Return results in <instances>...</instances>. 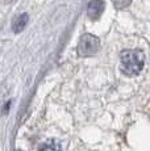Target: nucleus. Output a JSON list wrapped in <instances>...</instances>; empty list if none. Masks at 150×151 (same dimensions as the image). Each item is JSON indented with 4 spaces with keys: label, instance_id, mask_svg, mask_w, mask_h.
Wrapping results in <instances>:
<instances>
[{
    "label": "nucleus",
    "instance_id": "nucleus-1",
    "mask_svg": "<svg viewBox=\"0 0 150 151\" xmlns=\"http://www.w3.org/2000/svg\"><path fill=\"white\" fill-rule=\"evenodd\" d=\"M121 59V70L128 76H136L144 68L145 65V55L141 50L131 49V50H124L120 55Z\"/></svg>",
    "mask_w": 150,
    "mask_h": 151
},
{
    "label": "nucleus",
    "instance_id": "nucleus-2",
    "mask_svg": "<svg viewBox=\"0 0 150 151\" xmlns=\"http://www.w3.org/2000/svg\"><path fill=\"white\" fill-rule=\"evenodd\" d=\"M99 49H100V40L94 34L86 33L79 38L78 54L80 57H91V55L96 54Z\"/></svg>",
    "mask_w": 150,
    "mask_h": 151
},
{
    "label": "nucleus",
    "instance_id": "nucleus-3",
    "mask_svg": "<svg viewBox=\"0 0 150 151\" xmlns=\"http://www.w3.org/2000/svg\"><path fill=\"white\" fill-rule=\"evenodd\" d=\"M104 9H105V3L103 0H91L87 7V14L90 17V20L96 21V20L100 19Z\"/></svg>",
    "mask_w": 150,
    "mask_h": 151
},
{
    "label": "nucleus",
    "instance_id": "nucleus-4",
    "mask_svg": "<svg viewBox=\"0 0 150 151\" xmlns=\"http://www.w3.org/2000/svg\"><path fill=\"white\" fill-rule=\"evenodd\" d=\"M28 21H29V16L28 13H21L17 17H15L12 21V30L13 33H21L27 27Z\"/></svg>",
    "mask_w": 150,
    "mask_h": 151
},
{
    "label": "nucleus",
    "instance_id": "nucleus-5",
    "mask_svg": "<svg viewBox=\"0 0 150 151\" xmlns=\"http://www.w3.org/2000/svg\"><path fill=\"white\" fill-rule=\"evenodd\" d=\"M38 151H61V147L58 143H54V142H46L41 147L38 149Z\"/></svg>",
    "mask_w": 150,
    "mask_h": 151
},
{
    "label": "nucleus",
    "instance_id": "nucleus-6",
    "mask_svg": "<svg viewBox=\"0 0 150 151\" xmlns=\"http://www.w3.org/2000/svg\"><path fill=\"white\" fill-rule=\"evenodd\" d=\"M113 5L117 8V9H121V8H126L129 4L132 3V0H112Z\"/></svg>",
    "mask_w": 150,
    "mask_h": 151
},
{
    "label": "nucleus",
    "instance_id": "nucleus-7",
    "mask_svg": "<svg viewBox=\"0 0 150 151\" xmlns=\"http://www.w3.org/2000/svg\"><path fill=\"white\" fill-rule=\"evenodd\" d=\"M5 1H7V3H11V1H12V0H5Z\"/></svg>",
    "mask_w": 150,
    "mask_h": 151
}]
</instances>
